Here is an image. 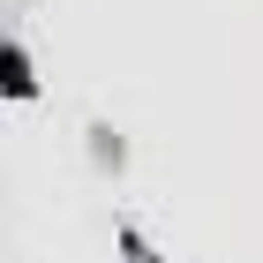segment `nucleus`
I'll use <instances>...</instances> for the list:
<instances>
[{"mask_svg": "<svg viewBox=\"0 0 263 263\" xmlns=\"http://www.w3.org/2000/svg\"><path fill=\"white\" fill-rule=\"evenodd\" d=\"M0 90L8 98H30V68L15 61V45H0Z\"/></svg>", "mask_w": 263, "mask_h": 263, "instance_id": "obj_1", "label": "nucleus"}, {"mask_svg": "<svg viewBox=\"0 0 263 263\" xmlns=\"http://www.w3.org/2000/svg\"><path fill=\"white\" fill-rule=\"evenodd\" d=\"M121 256H128V263H158L151 248H143V233H121Z\"/></svg>", "mask_w": 263, "mask_h": 263, "instance_id": "obj_2", "label": "nucleus"}]
</instances>
